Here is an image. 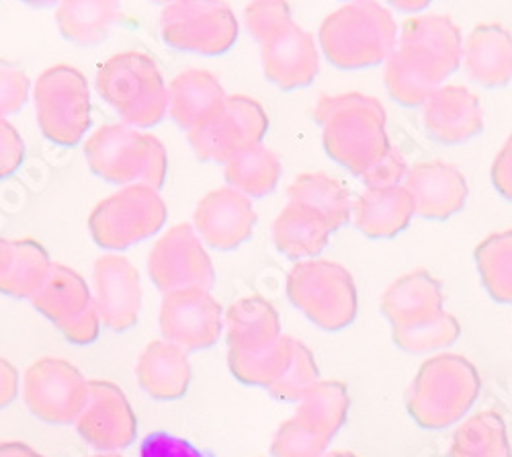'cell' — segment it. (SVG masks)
<instances>
[{
    "label": "cell",
    "mask_w": 512,
    "mask_h": 457,
    "mask_svg": "<svg viewBox=\"0 0 512 457\" xmlns=\"http://www.w3.org/2000/svg\"><path fill=\"white\" fill-rule=\"evenodd\" d=\"M383 64L390 97L404 107H420L463 64V35L447 15L406 19Z\"/></svg>",
    "instance_id": "cell-1"
},
{
    "label": "cell",
    "mask_w": 512,
    "mask_h": 457,
    "mask_svg": "<svg viewBox=\"0 0 512 457\" xmlns=\"http://www.w3.org/2000/svg\"><path fill=\"white\" fill-rule=\"evenodd\" d=\"M314 119L322 128L326 154L355 177H361L392 148L386 130V107L371 95H322Z\"/></svg>",
    "instance_id": "cell-2"
},
{
    "label": "cell",
    "mask_w": 512,
    "mask_h": 457,
    "mask_svg": "<svg viewBox=\"0 0 512 457\" xmlns=\"http://www.w3.org/2000/svg\"><path fill=\"white\" fill-rule=\"evenodd\" d=\"M398 23L377 0H357L330 13L318 29V46L340 70L373 68L386 62L398 44Z\"/></svg>",
    "instance_id": "cell-3"
},
{
    "label": "cell",
    "mask_w": 512,
    "mask_h": 457,
    "mask_svg": "<svg viewBox=\"0 0 512 457\" xmlns=\"http://www.w3.org/2000/svg\"><path fill=\"white\" fill-rule=\"evenodd\" d=\"M480 390L476 365L463 355L443 353L420 365L406 390V408L422 429L439 431L459 423L476 404Z\"/></svg>",
    "instance_id": "cell-4"
},
{
    "label": "cell",
    "mask_w": 512,
    "mask_h": 457,
    "mask_svg": "<svg viewBox=\"0 0 512 457\" xmlns=\"http://www.w3.org/2000/svg\"><path fill=\"white\" fill-rule=\"evenodd\" d=\"M91 171L111 185H148L162 189L168 175L164 144L127 123H109L84 142Z\"/></svg>",
    "instance_id": "cell-5"
},
{
    "label": "cell",
    "mask_w": 512,
    "mask_h": 457,
    "mask_svg": "<svg viewBox=\"0 0 512 457\" xmlns=\"http://www.w3.org/2000/svg\"><path fill=\"white\" fill-rule=\"evenodd\" d=\"M95 87L132 128H154L168 115V87L148 54L132 50L109 58L97 72Z\"/></svg>",
    "instance_id": "cell-6"
},
{
    "label": "cell",
    "mask_w": 512,
    "mask_h": 457,
    "mask_svg": "<svg viewBox=\"0 0 512 457\" xmlns=\"http://www.w3.org/2000/svg\"><path fill=\"white\" fill-rule=\"evenodd\" d=\"M287 298L322 330H343L357 316L355 279L340 263L297 261L287 273Z\"/></svg>",
    "instance_id": "cell-7"
},
{
    "label": "cell",
    "mask_w": 512,
    "mask_h": 457,
    "mask_svg": "<svg viewBox=\"0 0 512 457\" xmlns=\"http://www.w3.org/2000/svg\"><path fill=\"white\" fill-rule=\"evenodd\" d=\"M33 103L37 126L52 144L72 148L91 130V89L74 66L56 64L41 72Z\"/></svg>",
    "instance_id": "cell-8"
},
{
    "label": "cell",
    "mask_w": 512,
    "mask_h": 457,
    "mask_svg": "<svg viewBox=\"0 0 512 457\" xmlns=\"http://www.w3.org/2000/svg\"><path fill=\"white\" fill-rule=\"evenodd\" d=\"M166 218L168 207L158 189L127 185L97 203L89 218V230L105 251H125L158 234Z\"/></svg>",
    "instance_id": "cell-9"
},
{
    "label": "cell",
    "mask_w": 512,
    "mask_h": 457,
    "mask_svg": "<svg viewBox=\"0 0 512 457\" xmlns=\"http://www.w3.org/2000/svg\"><path fill=\"white\" fill-rule=\"evenodd\" d=\"M238 17L226 0H177L160 13L162 41L177 52L220 56L234 48Z\"/></svg>",
    "instance_id": "cell-10"
},
{
    "label": "cell",
    "mask_w": 512,
    "mask_h": 457,
    "mask_svg": "<svg viewBox=\"0 0 512 457\" xmlns=\"http://www.w3.org/2000/svg\"><path fill=\"white\" fill-rule=\"evenodd\" d=\"M267 132L265 107L246 95H232L207 123L191 130L187 140L199 160L226 164L240 152L263 144Z\"/></svg>",
    "instance_id": "cell-11"
},
{
    "label": "cell",
    "mask_w": 512,
    "mask_h": 457,
    "mask_svg": "<svg viewBox=\"0 0 512 457\" xmlns=\"http://www.w3.org/2000/svg\"><path fill=\"white\" fill-rule=\"evenodd\" d=\"M89 392V380L66 359L41 357L25 369V406L48 425L76 423L89 402Z\"/></svg>",
    "instance_id": "cell-12"
},
{
    "label": "cell",
    "mask_w": 512,
    "mask_h": 457,
    "mask_svg": "<svg viewBox=\"0 0 512 457\" xmlns=\"http://www.w3.org/2000/svg\"><path fill=\"white\" fill-rule=\"evenodd\" d=\"M148 273L162 294L177 289L216 285V269L205 251V242L191 224L168 228L148 255Z\"/></svg>",
    "instance_id": "cell-13"
},
{
    "label": "cell",
    "mask_w": 512,
    "mask_h": 457,
    "mask_svg": "<svg viewBox=\"0 0 512 457\" xmlns=\"http://www.w3.org/2000/svg\"><path fill=\"white\" fill-rule=\"evenodd\" d=\"M162 339L181 349L201 351L216 345L224 330V310L209 289L187 287L168 292L160 304Z\"/></svg>",
    "instance_id": "cell-14"
},
{
    "label": "cell",
    "mask_w": 512,
    "mask_h": 457,
    "mask_svg": "<svg viewBox=\"0 0 512 457\" xmlns=\"http://www.w3.org/2000/svg\"><path fill=\"white\" fill-rule=\"evenodd\" d=\"M89 402L76 419L78 435L99 451H119L138 437L136 412L123 390L107 380H89Z\"/></svg>",
    "instance_id": "cell-15"
},
{
    "label": "cell",
    "mask_w": 512,
    "mask_h": 457,
    "mask_svg": "<svg viewBox=\"0 0 512 457\" xmlns=\"http://www.w3.org/2000/svg\"><path fill=\"white\" fill-rule=\"evenodd\" d=\"M261 64L269 82L281 91L306 89L320 74V46L293 19L261 41Z\"/></svg>",
    "instance_id": "cell-16"
},
{
    "label": "cell",
    "mask_w": 512,
    "mask_h": 457,
    "mask_svg": "<svg viewBox=\"0 0 512 457\" xmlns=\"http://www.w3.org/2000/svg\"><path fill=\"white\" fill-rule=\"evenodd\" d=\"M95 304L105 328L130 330L142 312V281L138 269L121 255H103L93 265Z\"/></svg>",
    "instance_id": "cell-17"
},
{
    "label": "cell",
    "mask_w": 512,
    "mask_h": 457,
    "mask_svg": "<svg viewBox=\"0 0 512 457\" xmlns=\"http://www.w3.org/2000/svg\"><path fill=\"white\" fill-rule=\"evenodd\" d=\"M193 222L205 246L216 251H234L250 240L256 226V212L250 197L228 185L201 197Z\"/></svg>",
    "instance_id": "cell-18"
},
{
    "label": "cell",
    "mask_w": 512,
    "mask_h": 457,
    "mask_svg": "<svg viewBox=\"0 0 512 457\" xmlns=\"http://www.w3.org/2000/svg\"><path fill=\"white\" fill-rule=\"evenodd\" d=\"M416 207V216L447 220L459 214L467 201V179L455 164L426 160L408 169L404 179Z\"/></svg>",
    "instance_id": "cell-19"
},
{
    "label": "cell",
    "mask_w": 512,
    "mask_h": 457,
    "mask_svg": "<svg viewBox=\"0 0 512 457\" xmlns=\"http://www.w3.org/2000/svg\"><path fill=\"white\" fill-rule=\"evenodd\" d=\"M424 130L435 142L457 146L484 130L480 99L461 85H441L422 105Z\"/></svg>",
    "instance_id": "cell-20"
},
{
    "label": "cell",
    "mask_w": 512,
    "mask_h": 457,
    "mask_svg": "<svg viewBox=\"0 0 512 457\" xmlns=\"http://www.w3.org/2000/svg\"><path fill=\"white\" fill-rule=\"evenodd\" d=\"M443 285L426 269L396 279L381 296V312L394 328L429 322L445 312Z\"/></svg>",
    "instance_id": "cell-21"
},
{
    "label": "cell",
    "mask_w": 512,
    "mask_h": 457,
    "mask_svg": "<svg viewBox=\"0 0 512 457\" xmlns=\"http://www.w3.org/2000/svg\"><path fill=\"white\" fill-rule=\"evenodd\" d=\"M463 68L480 87H506L512 80V33L500 23L474 27L463 41Z\"/></svg>",
    "instance_id": "cell-22"
},
{
    "label": "cell",
    "mask_w": 512,
    "mask_h": 457,
    "mask_svg": "<svg viewBox=\"0 0 512 457\" xmlns=\"http://www.w3.org/2000/svg\"><path fill=\"white\" fill-rule=\"evenodd\" d=\"M271 234L281 255L291 261H306L316 259L324 251L334 228L316 207L287 199V205L273 222Z\"/></svg>",
    "instance_id": "cell-23"
},
{
    "label": "cell",
    "mask_w": 512,
    "mask_h": 457,
    "mask_svg": "<svg viewBox=\"0 0 512 457\" xmlns=\"http://www.w3.org/2000/svg\"><path fill=\"white\" fill-rule=\"evenodd\" d=\"M228 95L216 74L209 70H185L168 85V115L183 132H191L216 115Z\"/></svg>",
    "instance_id": "cell-24"
},
{
    "label": "cell",
    "mask_w": 512,
    "mask_h": 457,
    "mask_svg": "<svg viewBox=\"0 0 512 457\" xmlns=\"http://www.w3.org/2000/svg\"><path fill=\"white\" fill-rule=\"evenodd\" d=\"M416 216V207L406 185L367 187L353 201V222L367 238H394L404 232Z\"/></svg>",
    "instance_id": "cell-25"
},
{
    "label": "cell",
    "mask_w": 512,
    "mask_h": 457,
    "mask_svg": "<svg viewBox=\"0 0 512 457\" xmlns=\"http://www.w3.org/2000/svg\"><path fill=\"white\" fill-rule=\"evenodd\" d=\"M140 388L156 400H177L189 390L193 369L187 351L166 339L152 341L136 365Z\"/></svg>",
    "instance_id": "cell-26"
},
{
    "label": "cell",
    "mask_w": 512,
    "mask_h": 457,
    "mask_svg": "<svg viewBox=\"0 0 512 457\" xmlns=\"http://www.w3.org/2000/svg\"><path fill=\"white\" fill-rule=\"evenodd\" d=\"M224 326L228 347L244 353L265 351L283 337L279 312L261 296L234 302L224 314Z\"/></svg>",
    "instance_id": "cell-27"
},
{
    "label": "cell",
    "mask_w": 512,
    "mask_h": 457,
    "mask_svg": "<svg viewBox=\"0 0 512 457\" xmlns=\"http://www.w3.org/2000/svg\"><path fill=\"white\" fill-rule=\"evenodd\" d=\"M29 302L62 330L87 312L95 304V298L87 279L80 273L54 263L46 283L37 289Z\"/></svg>",
    "instance_id": "cell-28"
},
{
    "label": "cell",
    "mask_w": 512,
    "mask_h": 457,
    "mask_svg": "<svg viewBox=\"0 0 512 457\" xmlns=\"http://www.w3.org/2000/svg\"><path fill=\"white\" fill-rule=\"evenodd\" d=\"M121 17V0H58L56 25L62 37L80 48H95Z\"/></svg>",
    "instance_id": "cell-29"
},
{
    "label": "cell",
    "mask_w": 512,
    "mask_h": 457,
    "mask_svg": "<svg viewBox=\"0 0 512 457\" xmlns=\"http://www.w3.org/2000/svg\"><path fill=\"white\" fill-rule=\"evenodd\" d=\"M349 390L345 384L332 380H318L297 404L295 419L312 431L330 439L345 427L349 414Z\"/></svg>",
    "instance_id": "cell-30"
},
{
    "label": "cell",
    "mask_w": 512,
    "mask_h": 457,
    "mask_svg": "<svg viewBox=\"0 0 512 457\" xmlns=\"http://www.w3.org/2000/svg\"><path fill=\"white\" fill-rule=\"evenodd\" d=\"M281 173V158L265 144L244 150L224 164L226 183L250 199L271 195L279 185Z\"/></svg>",
    "instance_id": "cell-31"
},
{
    "label": "cell",
    "mask_w": 512,
    "mask_h": 457,
    "mask_svg": "<svg viewBox=\"0 0 512 457\" xmlns=\"http://www.w3.org/2000/svg\"><path fill=\"white\" fill-rule=\"evenodd\" d=\"M54 261L44 244L33 238L13 240V259L0 277V294L17 300H31L46 283Z\"/></svg>",
    "instance_id": "cell-32"
},
{
    "label": "cell",
    "mask_w": 512,
    "mask_h": 457,
    "mask_svg": "<svg viewBox=\"0 0 512 457\" xmlns=\"http://www.w3.org/2000/svg\"><path fill=\"white\" fill-rule=\"evenodd\" d=\"M287 199L304 201L320 210L334 232L345 228L353 218V199L349 189L326 173H304L295 177L287 189Z\"/></svg>",
    "instance_id": "cell-33"
},
{
    "label": "cell",
    "mask_w": 512,
    "mask_h": 457,
    "mask_svg": "<svg viewBox=\"0 0 512 457\" xmlns=\"http://www.w3.org/2000/svg\"><path fill=\"white\" fill-rule=\"evenodd\" d=\"M449 457H512L504 419L494 410L469 417L457 427Z\"/></svg>",
    "instance_id": "cell-34"
},
{
    "label": "cell",
    "mask_w": 512,
    "mask_h": 457,
    "mask_svg": "<svg viewBox=\"0 0 512 457\" xmlns=\"http://www.w3.org/2000/svg\"><path fill=\"white\" fill-rule=\"evenodd\" d=\"M295 339L283 335L275 345L259 353H244L236 349H228V365L234 378L248 386L271 388L289 365L293 355Z\"/></svg>",
    "instance_id": "cell-35"
},
{
    "label": "cell",
    "mask_w": 512,
    "mask_h": 457,
    "mask_svg": "<svg viewBox=\"0 0 512 457\" xmlns=\"http://www.w3.org/2000/svg\"><path fill=\"white\" fill-rule=\"evenodd\" d=\"M476 265L492 300L512 304V230L482 240L476 248Z\"/></svg>",
    "instance_id": "cell-36"
},
{
    "label": "cell",
    "mask_w": 512,
    "mask_h": 457,
    "mask_svg": "<svg viewBox=\"0 0 512 457\" xmlns=\"http://www.w3.org/2000/svg\"><path fill=\"white\" fill-rule=\"evenodd\" d=\"M459 335L461 326L457 318L449 312H443L429 322L406 328H394V343L402 351L422 355L443 347H451L459 339Z\"/></svg>",
    "instance_id": "cell-37"
},
{
    "label": "cell",
    "mask_w": 512,
    "mask_h": 457,
    "mask_svg": "<svg viewBox=\"0 0 512 457\" xmlns=\"http://www.w3.org/2000/svg\"><path fill=\"white\" fill-rule=\"evenodd\" d=\"M320 380V371L312 351L295 339L291 361L283 376L269 388V392L287 402H300V398Z\"/></svg>",
    "instance_id": "cell-38"
},
{
    "label": "cell",
    "mask_w": 512,
    "mask_h": 457,
    "mask_svg": "<svg viewBox=\"0 0 512 457\" xmlns=\"http://www.w3.org/2000/svg\"><path fill=\"white\" fill-rule=\"evenodd\" d=\"M330 445V439L306 427L295 417L285 421L271 443L273 457H322Z\"/></svg>",
    "instance_id": "cell-39"
},
{
    "label": "cell",
    "mask_w": 512,
    "mask_h": 457,
    "mask_svg": "<svg viewBox=\"0 0 512 457\" xmlns=\"http://www.w3.org/2000/svg\"><path fill=\"white\" fill-rule=\"evenodd\" d=\"M291 19L293 15L287 0H250V5L244 9V27L259 44Z\"/></svg>",
    "instance_id": "cell-40"
},
{
    "label": "cell",
    "mask_w": 512,
    "mask_h": 457,
    "mask_svg": "<svg viewBox=\"0 0 512 457\" xmlns=\"http://www.w3.org/2000/svg\"><path fill=\"white\" fill-rule=\"evenodd\" d=\"M31 93V80L27 72L9 60H0V117L17 115Z\"/></svg>",
    "instance_id": "cell-41"
},
{
    "label": "cell",
    "mask_w": 512,
    "mask_h": 457,
    "mask_svg": "<svg viewBox=\"0 0 512 457\" xmlns=\"http://www.w3.org/2000/svg\"><path fill=\"white\" fill-rule=\"evenodd\" d=\"M406 173L408 166L404 156L392 146L379 160H375L359 179L363 181L365 187H394L402 185Z\"/></svg>",
    "instance_id": "cell-42"
},
{
    "label": "cell",
    "mask_w": 512,
    "mask_h": 457,
    "mask_svg": "<svg viewBox=\"0 0 512 457\" xmlns=\"http://www.w3.org/2000/svg\"><path fill=\"white\" fill-rule=\"evenodd\" d=\"M25 158V142L13 123L0 117V181L15 175Z\"/></svg>",
    "instance_id": "cell-43"
},
{
    "label": "cell",
    "mask_w": 512,
    "mask_h": 457,
    "mask_svg": "<svg viewBox=\"0 0 512 457\" xmlns=\"http://www.w3.org/2000/svg\"><path fill=\"white\" fill-rule=\"evenodd\" d=\"M140 457H205V455L187 439L168 435V433H152L142 441Z\"/></svg>",
    "instance_id": "cell-44"
},
{
    "label": "cell",
    "mask_w": 512,
    "mask_h": 457,
    "mask_svg": "<svg viewBox=\"0 0 512 457\" xmlns=\"http://www.w3.org/2000/svg\"><path fill=\"white\" fill-rule=\"evenodd\" d=\"M101 314L97 310V304H93L80 318H76L72 324L62 328V335L74 343V345H91L101 335Z\"/></svg>",
    "instance_id": "cell-45"
},
{
    "label": "cell",
    "mask_w": 512,
    "mask_h": 457,
    "mask_svg": "<svg viewBox=\"0 0 512 457\" xmlns=\"http://www.w3.org/2000/svg\"><path fill=\"white\" fill-rule=\"evenodd\" d=\"M492 183L504 199L512 201V134L508 136V140L494 158Z\"/></svg>",
    "instance_id": "cell-46"
},
{
    "label": "cell",
    "mask_w": 512,
    "mask_h": 457,
    "mask_svg": "<svg viewBox=\"0 0 512 457\" xmlns=\"http://www.w3.org/2000/svg\"><path fill=\"white\" fill-rule=\"evenodd\" d=\"M19 384L21 378L17 367L5 357H0V410L7 408L19 396Z\"/></svg>",
    "instance_id": "cell-47"
},
{
    "label": "cell",
    "mask_w": 512,
    "mask_h": 457,
    "mask_svg": "<svg viewBox=\"0 0 512 457\" xmlns=\"http://www.w3.org/2000/svg\"><path fill=\"white\" fill-rule=\"evenodd\" d=\"M0 457H44L33 447L21 441H3L0 443Z\"/></svg>",
    "instance_id": "cell-48"
},
{
    "label": "cell",
    "mask_w": 512,
    "mask_h": 457,
    "mask_svg": "<svg viewBox=\"0 0 512 457\" xmlns=\"http://www.w3.org/2000/svg\"><path fill=\"white\" fill-rule=\"evenodd\" d=\"M433 0H388V5L400 13H420L429 7Z\"/></svg>",
    "instance_id": "cell-49"
},
{
    "label": "cell",
    "mask_w": 512,
    "mask_h": 457,
    "mask_svg": "<svg viewBox=\"0 0 512 457\" xmlns=\"http://www.w3.org/2000/svg\"><path fill=\"white\" fill-rule=\"evenodd\" d=\"M11 259H13V240L0 236V277H3V273L11 265Z\"/></svg>",
    "instance_id": "cell-50"
},
{
    "label": "cell",
    "mask_w": 512,
    "mask_h": 457,
    "mask_svg": "<svg viewBox=\"0 0 512 457\" xmlns=\"http://www.w3.org/2000/svg\"><path fill=\"white\" fill-rule=\"evenodd\" d=\"M21 3L31 5V7H52L58 3V0H21Z\"/></svg>",
    "instance_id": "cell-51"
},
{
    "label": "cell",
    "mask_w": 512,
    "mask_h": 457,
    "mask_svg": "<svg viewBox=\"0 0 512 457\" xmlns=\"http://www.w3.org/2000/svg\"><path fill=\"white\" fill-rule=\"evenodd\" d=\"M322 457H357V455H353L349 451H332V453H324Z\"/></svg>",
    "instance_id": "cell-52"
},
{
    "label": "cell",
    "mask_w": 512,
    "mask_h": 457,
    "mask_svg": "<svg viewBox=\"0 0 512 457\" xmlns=\"http://www.w3.org/2000/svg\"><path fill=\"white\" fill-rule=\"evenodd\" d=\"M93 457H123V455H119L117 451H101V453H97Z\"/></svg>",
    "instance_id": "cell-53"
},
{
    "label": "cell",
    "mask_w": 512,
    "mask_h": 457,
    "mask_svg": "<svg viewBox=\"0 0 512 457\" xmlns=\"http://www.w3.org/2000/svg\"><path fill=\"white\" fill-rule=\"evenodd\" d=\"M152 3H156V5H170V3H177V0H152Z\"/></svg>",
    "instance_id": "cell-54"
},
{
    "label": "cell",
    "mask_w": 512,
    "mask_h": 457,
    "mask_svg": "<svg viewBox=\"0 0 512 457\" xmlns=\"http://www.w3.org/2000/svg\"><path fill=\"white\" fill-rule=\"evenodd\" d=\"M343 3H357V0H343Z\"/></svg>",
    "instance_id": "cell-55"
}]
</instances>
